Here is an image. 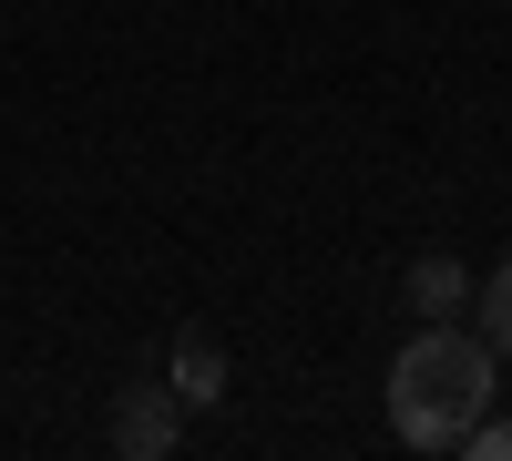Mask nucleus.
<instances>
[{
	"instance_id": "nucleus-1",
	"label": "nucleus",
	"mask_w": 512,
	"mask_h": 461,
	"mask_svg": "<svg viewBox=\"0 0 512 461\" xmlns=\"http://www.w3.org/2000/svg\"><path fill=\"white\" fill-rule=\"evenodd\" d=\"M482 410H492V339L461 318H420V339L390 359V431L410 451H461Z\"/></svg>"
},
{
	"instance_id": "nucleus-2",
	"label": "nucleus",
	"mask_w": 512,
	"mask_h": 461,
	"mask_svg": "<svg viewBox=\"0 0 512 461\" xmlns=\"http://www.w3.org/2000/svg\"><path fill=\"white\" fill-rule=\"evenodd\" d=\"M175 441H185V400H175V380L113 390V451H123V461H164Z\"/></svg>"
},
{
	"instance_id": "nucleus-3",
	"label": "nucleus",
	"mask_w": 512,
	"mask_h": 461,
	"mask_svg": "<svg viewBox=\"0 0 512 461\" xmlns=\"http://www.w3.org/2000/svg\"><path fill=\"white\" fill-rule=\"evenodd\" d=\"M164 380H175L185 410H216V400H226V339H216V328H185L175 359H164Z\"/></svg>"
},
{
	"instance_id": "nucleus-4",
	"label": "nucleus",
	"mask_w": 512,
	"mask_h": 461,
	"mask_svg": "<svg viewBox=\"0 0 512 461\" xmlns=\"http://www.w3.org/2000/svg\"><path fill=\"white\" fill-rule=\"evenodd\" d=\"M472 287H482V277L461 267L451 246H420V257H410V308H420V318H461V308H472Z\"/></svg>"
},
{
	"instance_id": "nucleus-5",
	"label": "nucleus",
	"mask_w": 512,
	"mask_h": 461,
	"mask_svg": "<svg viewBox=\"0 0 512 461\" xmlns=\"http://www.w3.org/2000/svg\"><path fill=\"white\" fill-rule=\"evenodd\" d=\"M472 308H482V339H492V359H512V257L472 287Z\"/></svg>"
},
{
	"instance_id": "nucleus-6",
	"label": "nucleus",
	"mask_w": 512,
	"mask_h": 461,
	"mask_svg": "<svg viewBox=\"0 0 512 461\" xmlns=\"http://www.w3.org/2000/svg\"><path fill=\"white\" fill-rule=\"evenodd\" d=\"M461 451H472V461H512V421H502V410H482V421L461 431Z\"/></svg>"
}]
</instances>
